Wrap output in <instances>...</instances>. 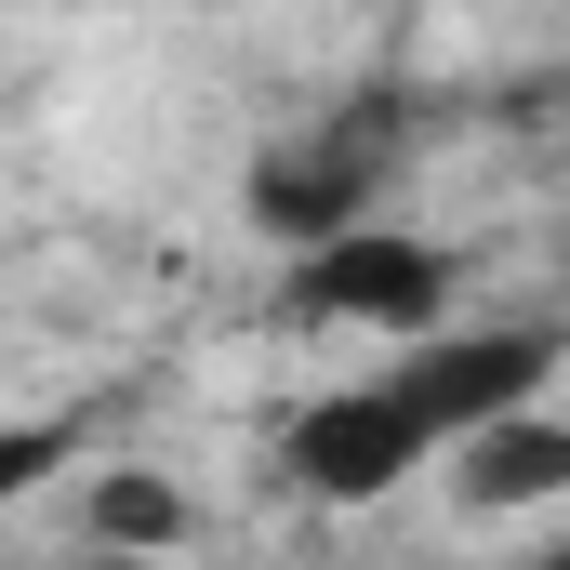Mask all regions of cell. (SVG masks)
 Here are the masks:
<instances>
[{"label":"cell","mask_w":570,"mask_h":570,"mask_svg":"<svg viewBox=\"0 0 570 570\" xmlns=\"http://www.w3.org/2000/svg\"><path fill=\"white\" fill-rule=\"evenodd\" d=\"M399 134H412V107H399V94H358V107H332L318 134L266 146V159H253V226H266L279 253L358 226V213L385 199V173H399Z\"/></svg>","instance_id":"cell-1"},{"label":"cell","mask_w":570,"mask_h":570,"mask_svg":"<svg viewBox=\"0 0 570 570\" xmlns=\"http://www.w3.org/2000/svg\"><path fill=\"white\" fill-rule=\"evenodd\" d=\"M292 318H332V332H425L451 318V253L412 226H332L292 253Z\"/></svg>","instance_id":"cell-2"},{"label":"cell","mask_w":570,"mask_h":570,"mask_svg":"<svg viewBox=\"0 0 570 570\" xmlns=\"http://www.w3.org/2000/svg\"><path fill=\"white\" fill-rule=\"evenodd\" d=\"M279 464L318 491V504H385L412 464H438L425 412L399 399V372H372V385H332V399H305L279 425Z\"/></svg>","instance_id":"cell-3"},{"label":"cell","mask_w":570,"mask_h":570,"mask_svg":"<svg viewBox=\"0 0 570 570\" xmlns=\"http://www.w3.org/2000/svg\"><path fill=\"white\" fill-rule=\"evenodd\" d=\"M544 372H558V332H531V318H504V332H438V318H425V358H399V399H412L425 438L451 451L464 425L544 399Z\"/></svg>","instance_id":"cell-4"},{"label":"cell","mask_w":570,"mask_h":570,"mask_svg":"<svg viewBox=\"0 0 570 570\" xmlns=\"http://www.w3.org/2000/svg\"><path fill=\"white\" fill-rule=\"evenodd\" d=\"M544 491H570V425H544L531 399L464 425V504H544Z\"/></svg>","instance_id":"cell-5"},{"label":"cell","mask_w":570,"mask_h":570,"mask_svg":"<svg viewBox=\"0 0 570 570\" xmlns=\"http://www.w3.org/2000/svg\"><path fill=\"white\" fill-rule=\"evenodd\" d=\"M94 544H186V491L173 478H94Z\"/></svg>","instance_id":"cell-6"},{"label":"cell","mask_w":570,"mask_h":570,"mask_svg":"<svg viewBox=\"0 0 570 570\" xmlns=\"http://www.w3.org/2000/svg\"><path fill=\"white\" fill-rule=\"evenodd\" d=\"M67 451H80L67 425H0V518H13V504H27V491L67 464Z\"/></svg>","instance_id":"cell-7"}]
</instances>
